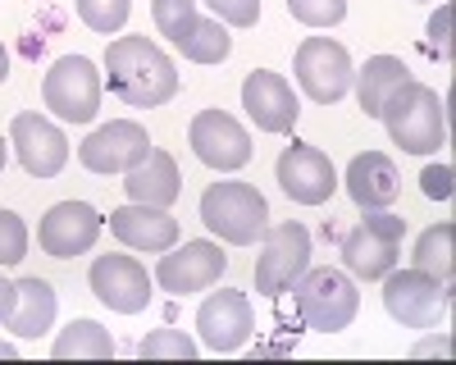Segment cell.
<instances>
[{"label":"cell","instance_id":"d4e9b609","mask_svg":"<svg viewBox=\"0 0 456 365\" xmlns=\"http://www.w3.org/2000/svg\"><path fill=\"white\" fill-rule=\"evenodd\" d=\"M415 270H425L429 279L452 288V274H456V229L452 224H434L415 238Z\"/></svg>","mask_w":456,"mask_h":365},{"label":"cell","instance_id":"5bb4252c","mask_svg":"<svg viewBox=\"0 0 456 365\" xmlns=\"http://www.w3.org/2000/svg\"><path fill=\"white\" fill-rule=\"evenodd\" d=\"M274 174H279V188L297 206H324L333 197V188H338V174H333L329 156L320 151V146H306V142L283 146Z\"/></svg>","mask_w":456,"mask_h":365},{"label":"cell","instance_id":"7c38bea8","mask_svg":"<svg viewBox=\"0 0 456 365\" xmlns=\"http://www.w3.org/2000/svg\"><path fill=\"white\" fill-rule=\"evenodd\" d=\"M105 229V219L96 206L87 201H60L46 210L42 219V229H37V242H42L46 256H55V261H73V256H87L96 247Z\"/></svg>","mask_w":456,"mask_h":365},{"label":"cell","instance_id":"f546056e","mask_svg":"<svg viewBox=\"0 0 456 365\" xmlns=\"http://www.w3.org/2000/svg\"><path fill=\"white\" fill-rule=\"evenodd\" d=\"M288 14L306 28H333L347 19V0H288Z\"/></svg>","mask_w":456,"mask_h":365},{"label":"cell","instance_id":"8d00e7d4","mask_svg":"<svg viewBox=\"0 0 456 365\" xmlns=\"http://www.w3.org/2000/svg\"><path fill=\"white\" fill-rule=\"evenodd\" d=\"M19 356V347L14 343H5V338H0V361H14Z\"/></svg>","mask_w":456,"mask_h":365},{"label":"cell","instance_id":"e0dca14e","mask_svg":"<svg viewBox=\"0 0 456 365\" xmlns=\"http://www.w3.org/2000/svg\"><path fill=\"white\" fill-rule=\"evenodd\" d=\"M151 151V137L142 124L133 119H110L105 128H96L83 146H78V160L92 174H128L137 160H146Z\"/></svg>","mask_w":456,"mask_h":365},{"label":"cell","instance_id":"d6986e66","mask_svg":"<svg viewBox=\"0 0 456 365\" xmlns=\"http://www.w3.org/2000/svg\"><path fill=\"white\" fill-rule=\"evenodd\" d=\"M110 233L119 238L124 247L133 251H151V256H160L178 242V219L160 206H119L110 215Z\"/></svg>","mask_w":456,"mask_h":365},{"label":"cell","instance_id":"603a6c76","mask_svg":"<svg viewBox=\"0 0 456 365\" xmlns=\"http://www.w3.org/2000/svg\"><path fill=\"white\" fill-rule=\"evenodd\" d=\"M402 83H411V69L397 60V55H374V60H365V69H356V96H361V110L370 119H379V110H384V101L402 87Z\"/></svg>","mask_w":456,"mask_h":365},{"label":"cell","instance_id":"52a82bcc","mask_svg":"<svg viewBox=\"0 0 456 365\" xmlns=\"http://www.w3.org/2000/svg\"><path fill=\"white\" fill-rule=\"evenodd\" d=\"M297 83L306 87V96L315 105H333L352 92L356 64H352L347 46H338L333 36H306L297 46Z\"/></svg>","mask_w":456,"mask_h":365},{"label":"cell","instance_id":"836d02e7","mask_svg":"<svg viewBox=\"0 0 456 365\" xmlns=\"http://www.w3.org/2000/svg\"><path fill=\"white\" fill-rule=\"evenodd\" d=\"M420 188L429 201H452V165H429L420 174Z\"/></svg>","mask_w":456,"mask_h":365},{"label":"cell","instance_id":"8fae6325","mask_svg":"<svg viewBox=\"0 0 456 365\" xmlns=\"http://www.w3.org/2000/svg\"><path fill=\"white\" fill-rule=\"evenodd\" d=\"M228 270V256L215 242H174L169 251H160L156 265V283L174 297H187V292H206L219 283V274Z\"/></svg>","mask_w":456,"mask_h":365},{"label":"cell","instance_id":"3957f363","mask_svg":"<svg viewBox=\"0 0 456 365\" xmlns=\"http://www.w3.org/2000/svg\"><path fill=\"white\" fill-rule=\"evenodd\" d=\"M201 224L233 247H251L256 238H265V229H270V201L242 178L210 182L201 192Z\"/></svg>","mask_w":456,"mask_h":365},{"label":"cell","instance_id":"5b68a950","mask_svg":"<svg viewBox=\"0 0 456 365\" xmlns=\"http://www.w3.org/2000/svg\"><path fill=\"white\" fill-rule=\"evenodd\" d=\"M101 73L87 55H64L51 64L46 73V83H42V101L46 110H55V115L64 124H92L96 119V110H101Z\"/></svg>","mask_w":456,"mask_h":365},{"label":"cell","instance_id":"9c48e42d","mask_svg":"<svg viewBox=\"0 0 456 365\" xmlns=\"http://www.w3.org/2000/svg\"><path fill=\"white\" fill-rule=\"evenodd\" d=\"M447 292L438 279H429L425 270H388L384 274V306L397 324L406 328H434L443 315H447Z\"/></svg>","mask_w":456,"mask_h":365},{"label":"cell","instance_id":"7a4b0ae2","mask_svg":"<svg viewBox=\"0 0 456 365\" xmlns=\"http://www.w3.org/2000/svg\"><path fill=\"white\" fill-rule=\"evenodd\" d=\"M379 119H384L393 146H402V151L411 156H429L438 151V146L447 142V110H443V96L425 83H402L384 110H379Z\"/></svg>","mask_w":456,"mask_h":365},{"label":"cell","instance_id":"e575fe53","mask_svg":"<svg viewBox=\"0 0 456 365\" xmlns=\"http://www.w3.org/2000/svg\"><path fill=\"white\" fill-rule=\"evenodd\" d=\"M447 352H452L447 338H425L420 347H415V356H447Z\"/></svg>","mask_w":456,"mask_h":365},{"label":"cell","instance_id":"d590c367","mask_svg":"<svg viewBox=\"0 0 456 365\" xmlns=\"http://www.w3.org/2000/svg\"><path fill=\"white\" fill-rule=\"evenodd\" d=\"M10 306H14V283H10V279H0V320L10 315Z\"/></svg>","mask_w":456,"mask_h":365},{"label":"cell","instance_id":"484cf974","mask_svg":"<svg viewBox=\"0 0 456 365\" xmlns=\"http://www.w3.org/2000/svg\"><path fill=\"white\" fill-rule=\"evenodd\" d=\"M178 51L192 64H219V60H228V51H233V36H228V28L219 19H197L192 32L178 42Z\"/></svg>","mask_w":456,"mask_h":365},{"label":"cell","instance_id":"1f68e13d","mask_svg":"<svg viewBox=\"0 0 456 365\" xmlns=\"http://www.w3.org/2000/svg\"><path fill=\"white\" fill-rule=\"evenodd\" d=\"M206 5L224 28H251L260 19V0H206Z\"/></svg>","mask_w":456,"mask_h":365},{"label":"cell","instance_id":"ba28073f","mask_svg":"<svg viewBox=\"0 0 456 365\" xmlns=\"http://www.w3.org/2000/svg\"><path fill=\"white\" fill-rule=\"evenodd\" d=\"M311 270V233L301 224H274L265 229V251L256 261V292L260 297H283V292Z\"/></svg>","mask_w":456,"mask_h":365},{"label":"cell","instance_id":"8992f818","mask_svg":"<svg viewBox=\"0 0 456 365\" xmlns=\"http://www.w3.org/2000/svg\"><path fill=\"white\" fill-rule=\"evenodd\" d=\"M402 233H406V219L388 215V210H370L361 224L347 233L342 242V261L356 279H384L397 265V251H402Z\"/></svg>","mask_w":456,"mask_h":365},{"label":"cell","instance_id":"7402d4cb","mask_svg":"<svg viewBox=\"0 0 456 365\" xmlns=\"http://www.w3.org/2000/svg\"><path fill=\"white\" fill-rule=\"evenodd\" d=\"M51 324H55V288L46 279H37V274L19 279L5 328L14 338H42V334H51Z\"/></svg>","mask_w":456,"mask_h":365},{"label":"cell","instance_id":"83f0119b","mask_svg":"<svg viewBox=\"0 0 456 365\" xmlns=\"http://www.w3.org/2000/svg\"><path fill=\"white\" fill-rule=\"evenodd\" d=\"M151 14H156L160 36H169L174 46H178L183 36L192 32V23L201 19V14H197V0H151Z\"/></svg>","mask_w":456,"mask_h":365},{"label":"cell","instance_id":"44dd1931","mask_svg":"<svg viewBox=\"0 0 456 365\" xmlns=\"http://www.w3.org/2000/svg\"><path fill=\"white\" fill-rule=\"evenodd\" d=\"M124 188H128V197H133L137 206H160V210H169V206L178 201V192H183V178H178L174 156L151 146L146 160H137V165L124 174Z\"/></svg>","mask_w":456,"mask_h":365},{"label":"cell","instance_id":"30bf717a","mask_svg":"<svg viewBox=\"0 0 456 365\" xmlns=\"http://www.w3.org/2000/svg\"><path fill=\"white\" fill-rule=\"evenodd\" d=\"M197 328H201V347L206 352H238L247 347V338L256 334V311L247 302V292H233V288H219L201 302L197 311Z\"/></svg>","mask_w":456,"mask_h":365},{"label":"cell","instance_id":"9a60e30c","mask_svg":"<svg viewBox=\"0 0 456 365\" xmlns=\"http://www.w3.org/2000/svg\"><path fill=\"white\" fill-rule=\"evenodd\" d=\"M92 292L119 315H137L151 306V274L142 270L137 256H96L92 261Z\"/></svg>","mask_w":456,"mask_h":365},{"label":"cell","instance_id":"4fadbf2b","mask_svg":"<svg viewBox=\"0 0 456 365\" xmlns=\"http://www.w3.org/2000/svg\"><path fill=\"white\" fill-rule=\"evenodd\" d=\"M187 142H192L197 160L219 169V174H233L251 160L247 128L233 115H224V110H201V115L192 119V128H187Z\"/></svg>","mask_w":456,"mask_h":365},{"label":"cell","instance_id":"6da1fadb","mask_svg":"<svg viewBox=\"0 0 456 365\" xmlns=\"http://www.w3.org/2000/svg\"><path fill=\"white\" fill-rule=\"evenodd\" d=\"M105 83L124 105L156 110L178 96V69L146 36H114L105 46Z\"/></svg>","mask_w":456,"mask_h":365},{"label":"cell","instance_id":"f1b7e54d","mask_svg":"<svg viewBox=\"0 0 456 365\" xmlns=\"http://www.w3.org/2000/svg\"><path fill=\"white\" fill-rule=\"evenodd\" d=\"M128 14H133V0H78V19L101 36L119 32L128 23Z\"/></svg>","mask_w":456,"mask_h":365},{"label":"cell","instance_id":"ffe728a7","mask_svg":"<svg viewBox=\"0 0 456 365\" xmlns=\"http://www.w3.org/2000/svg\"><path fill=\"white\" fill-rule=\"evenodd\" d=\"M402 192V178H397V165L393 156L384 151H361L352 165H347V197L361 206V210H388Z\"/></svg>","mask_w":456,"mask_h":365},{"label":"cell","instance_id":"f35d334b","mask_svg":"<svg viewBox=\"0 0 456 365\" xmlns=\"http://www.w3.org/2000/svg\"><path fill=\"white\" fill-rule=\"evenodd\" d=\"M0 169H5V142H0Z\"/></svg>","mask_w":456,"mask_h":365},{"label":"cell","instance_id":"4dcf8cb0","mask_svg":"<svg viewBox=\"0 0 456 365\" xmlns=\"http://www.w3.org/2000/svg\"><path fill=\"white\" fill-rule=\"evenodd\" d=\"M28 256V229L14 210H0V265H19Z\"/></svg>","mask_w":456,"mask_h":365},{"label":"cell","instance_id":"277c9868","mask_svg":"<svg viewBox=\"0 0 456 365\" xmlns=\"http://www.w3.org/2000/svg\"><path fill=\"white\" fill-rule=\"evenodd\" d=\"M288 292L297 302L301 324L315 334H342L361 311V292L342 270H306Z\"/></svg>","mask_w":456,"mask_h":365},{"label":"cell","instance_id":"4316f807","mask_svg":"<svg viewBox=\"0 0 456 365\" xmlns=\"http://www.w3.org/2000/svg\"><path fill=\"white\" fill-rule=\"evenodd\" d=\"M197 343L183 334V328H151V334L137 343L142 361H197Z\"/></svg>","mask_w":456,"mask_h":365},{"label":"cell","instance_id":"ac0fdd59","mask_svg":"<svg viewBox=\"0 0 456 365\" xmlns=\"http://www.w3.org/2000/svg\"><path fill=\"white\" fill-rule=\"evenodd\" d=\"M242 110L251 115V124L260 133H292L297 128V115H301V105L292 96V83L283 78V73H274V69L247 73V83H242Z\"/></svg>","mask_w":456,"mask_h":365},{"label":"cell","instance_id":"74e56055","mask_svg":"<svg viewBox=\"0 0 456 365\" xmlns=\"http://www.w3.org/2000/svg\"><path fill=\"white\" fill-rule=\"evenodd\" d=\"M10 78V55H5V46H0V83Z\"/></svg>","mask_w":456,"mask_h":365},{"label":"cell","instance_id":"cb8c5ba5","mask_svg":"<svg viewBox=\"0 0 456 365\" xmlns=\"http://www.w3.org/2000/svg\"><path fill=\"white\" fill-rule=\"evenodd\" d=\"M51 356L55 361H110L114 356V338H110V328L96 324V320H73L69 328H60Z\"/></svg>","mask_w":456,"mask_h":365},{"label":"cell","instance_id":"d6a6232c","mask_svg":"<svg viewBox=\"0 0 456 365\" xmlns=\"http://www.w3.org/2000/svg\"><path fill=\"white\" fill-rule=\"evenodd\" d=\"M452 19H456L452 5H438V14L429 19V51L438 60H452Z\"/></svg>","mask_w":456,"mask_h":365},{"label":"cell","instance_id":"2e32d148","mask_svg":"<svg viewBox=\"0 0 456 365\" xmlns=\"http://www.w3.org/2000/svg\"><path fill=\"white\" fill-rule=\"evenodd\" d=\"M10 146H14L19 165H23L32 178H55V174L69 165V137H64L51 119L32 115V110L14 115V124H10Z\"/></svg>","mask_w":456,"mask_h":365}]
</instances>
